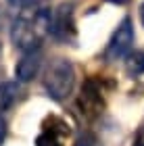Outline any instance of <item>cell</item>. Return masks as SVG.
<instances>
[{
    "mask_svg": "<svg viewBox=\"0 0 144 146\" xmlns=\"http://www.w3.org/2000/svg\"><path fill=\"white\" fill-rule=\"evenodd\" d=\"M132 46H134V27H132V21L125 17L119 23V27L115 29L113 38H111L109 48H107V56L109 58H123L132 52Z\"/></svg>",
    "mask_w": 144,
    "mask_h": 146,
    "instance_id": "277c9868",
    "label": "cell"
},
{
    "mask_svg": "<svg viewBox=\"0 0 144 146\" xmlns=\"http://www.w3.org/2000/svg\"><path fill=\"white\" fill-rule=\"evenodd\" d=\"M4 136H6V121H4V117L0 115V144L4 142Z\"/></svg>",
    "mask_w": 144,
    "mask_h": 146,
    "instance_id": "4fadbf2b",
    "label": "cell"
},
{
    "mask_svg": "<svg viewBox=\"0 0 144 146\" xmlns=\"http://www.w3.org/2000/svg\"><path fill=\"white\" fill-rule=\"evenodd\" d=\"M77 104H80L82 113L90 119V121L102 115L104 98H102L100 86L96 84V79H86V84H84V88H82V94H80V100H77Z\"/></svg>",
    "mask_w": 144,
    "mask_h": 146,
    "instance_id": "3957f363",
    "label": "cell"
},
{
    "mask_svg": "<svg viewBox=\"0 0 144 146\" xmlns=\"http://www.w3.org/2000/svg\"><path fill=\"white\" fill-rule=\"evenodd\" d=\"M17 94H19L17 82H4V84H0V113L6 111L13 102H15Z\"/></svg>",
    "mask_w": 144,
    "mask_h": 146,
    "instance_id": "52a82bcc",
    "label": "cell"
},
{
    "mask_svg": "<svg viewBox=\"0 0 144 146\" xmlns=\"http://www.w3.org/2000/svg\"><path fill=\"white\" fill-rule=\"evenodd\" d=\"M40 67H42V52H40V48L23 52V56L19 58V63L15 65L17 82H31V79L38 75Z\"/></svg>",
    "mask_w": 144,
    "mask_h": 146,
    "instance_id": "8992f818",
    "label": "cell"
},
{
    "mask_svg": "<svg viewBox=\"0 0 144 146\" xmlns=\"http://www.w3.org/2000/svg\"><path fill=\"white\" fill-rule=\"evenodd\" d=\"M140 21H142V25H144V2H142V6H140Z\"/></svg>",
    "mask_w": 144,
    "mask_h": 146,
    "instance_id": "5bb4252c",
    "label": "cell"
},
{
    "mask_svg": "<svg viewBox=\"0 0 144 146\" xmlns=\"http://www.w3.org/2000/svg\"><path fill=\"white\" fill-rule=\"evenodd\" d=\"M125 69L129 75H142L144 73V52L142 50H134L125 56Z\"/></svg>",
    "mask_w": 144,
    "mask_h": 146,
    "instance_id": "ba28073f",
    "label": "cell"
},
{
    "mask_svg": "<svg viewBox=\"0 0 144 146\" xmlns=\"http://www.w3.org/2000/svg\"><path fill=\"white\" fill-rule=\"evenodd\" d=\"M50 17L52 11L48 9H21L19 17L11 27V40L15 48L21 52L38 50L46 34H50Z\"/></svg>",
    "mask_w": 144,
    "mask_h": 146,
    "instance_id": "6da1fadb",
    "label": "cell"
},
{
    "mask_svg": "<svg viewBox=\"0 0 144 146\" xmlns=\"http://www.w3.org/2000/svg\"><path fill=\"white\" fill-rule=\"evenodd\" d=\"M132 146H144V125L142 127H138V131H136L134 136V144Z\"/></svg>",
    "mask_w": 144,
    "mask_h": 146,
    "instance_id": "8fae6325",
    "label": "cell"
},
{
    "mask_svg": "<svg viewBox=\"0 0 144 146\" xmlns=\"http://www.w3.org/2000/svg\"><path fill=\"white\" fill-rule=\"evenodd\" d=\"M36 146H63L61 140H58L56 134H52V131H44V134H40L36 138Z\"/></svg>",
    "mask_w": 144,
    "mask_h": 146,
    "instance_id": "9c48e42d",
    "label": "cell"
},
{
    "mask_svg": "<svg viewBox=\"0 0 144 146\" xmlns=\"http://www.w3.org/2000/svg\"><path fill=\"white\" fill-rule=\"evenodd\" d=\"M73 31V4L63 2L50 17V34L56 40H67Z\"/></svg>",
    "mask_w": 144,
    "mask_h": 146,
    "instance_id": "5b68a950",
    "label": "cell"
},
{
    "mask_svg": "<svg viewBox=\"0 0 144 146\" xmlns=\"http://www.w3.org/2000/svg\"><path fill=\"white\" fill-rule=\"evenodd\" d=\"M34 0H9L11 6H17V9H25V6H29Z\"/></svg>",
    "mask_w": 144,
    "mask_h": 146,
    "instance_id": "7c38bea8",
    "label": "cell"
},
{
    "mask_svg": "<svg viewBox=\"0 0 144 146\" xmlns=\"http://www.w3.org/2000/svg\"><path fill=\"white\" fill-rule=\"evenodd\" d=\"M75 146H100V144H98V140H96V136H94V134L86 131V134H82L80 138H77Z\"/></svg>",
    "mask_w": 144,
    "mask_h": 146,
    "instance_id": "30bf717a",
    "label": "cell"
},
{
    "mask_svg": "<svg viewBox=\"0 0 144 146\" xmlns=\"http://www.w3.org/2000/svg\"><path fill=\"white\" fill-rule=\"evenodd\" d=\"M75 84V69L67 58H54L46 73H44V88L54 98V100H63L71 94Z\"/></svg>",
    "mask_w": 144,
    "mask_h": 146,
    "instance_id": "7a4b0ae2",
    "label": "cell"
}]
</instances>
